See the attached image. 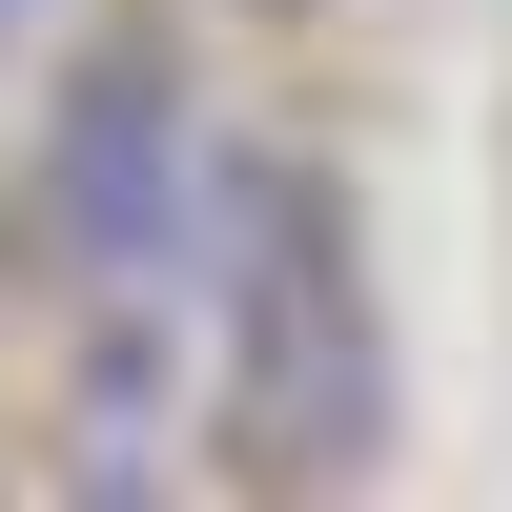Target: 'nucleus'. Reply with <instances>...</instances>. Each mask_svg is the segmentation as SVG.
<instances>
[{"mask_svg": "<svg viewBox=\"0 0 512 512\" xmlns=\"http://www.w3.org/2000/svg\"><path fill=\"white\" fill-rule=\"evenodd\" d=\"M41 205H62V246H82V287H103V308L205 287V267H185V246H205V123H185V82L82 62L62 123H41Z\"/></svg>", "mask_w": 512, "mask_h": 512, "instance_id": "nucleus-2", "label": "nucleus"}, {"mask_svg": "<svg viewBox=\"0 0 512 512\" xmlns=\"http://www.w3.org/2000/svg\"><path fill=\"white\" fill-rule=\"evenodd\" d=\"M205 246H226V451L267 492H369L390 472V308H369V226L328 164L246 144L205 164Z\"/></svg>", "mask_w": 512, "mask_h": 512, "instance_id": "nucleus-1", "label": "nucleus"}]
</instances>
